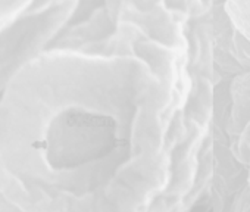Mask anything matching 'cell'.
<instances>
[{
	"instance_id": "1",
	"label": "cell",
	"mask_w": 250,
	"mask_h": 212,
	"mask_svg": "<svg viewBox=\"0 0 250 212\" xmlns=\"http://www.w3.org/2000/svg\"><path fill=\"white\" fill-rule=\"evenodd\" d=\"M69 12L68 3L42 0L0 2V97L49 42Z\"/></svg>"
},
{
	"instance_id": "2",
	"label": "cell",
	"mask_w": 250,
	"mask_h": 212,
	"mask_svg": "<svg viewBox=\"0 0 250 212\" xmlns=\"http://www.w3.org/2000/svg\"><path fill=\"white\" fill-rule=\"evenodd\" d=\"M225 12L232 27L250 42V0H231L225 3Z\"/></svg>"
}]
</instances>
